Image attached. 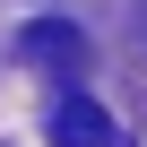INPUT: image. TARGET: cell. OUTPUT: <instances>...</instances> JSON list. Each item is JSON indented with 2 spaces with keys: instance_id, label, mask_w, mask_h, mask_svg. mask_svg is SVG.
Returning <instances> with one entry per match:
<instances>
[{
  "instance_id": "7a4b0ae2",
  "label": "cell",
  "mask_w": 147,
  "mask_h": 147,
  "mask_svg": "<svg viewBox=\"0 0 147 147\" xmlns=\"http://www.w3.org/2000/svg\"><path fill=\"white\" fill-rule=\"evenodd\" d=\"M18 52L43 61V69H87V35L69 26V18H26L18 26Z\"/></svg>"
},
{
  "instance_id": "6da1fadb",
  "label": "cell",
  "mask_w": 147,
  "mask_h": 147,
  "mask_svg": "<svg viewBox=\"0 0 147 147\" xmlns=\"http://www.w3.org/2000/svg\"><path fill=\"white\" fill-rule=\"evenodd\" d=\"M52 147H121V130H113V113H104L95 95L69 87V95L52 104Z\"/></svg>"
}]
</instances>
